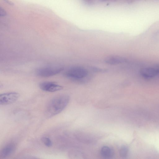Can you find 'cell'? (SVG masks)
I'll return each instance as SVG.
<instances>
[{
	"instance_id": "cell-4",
	"label": "cell",
	"mask_w": 159,
	"mask_h": 159,
	"mask_svg": "<svg viewBox=\"0 0 159 159\" xmlns=\"http://www.w3.org/2000/svg\"><path fill=\"white\" fill-rule=\"evenodd\" d=\"M20 97L18 93L11 92L5 93L0 95V104L6 105L14 103Z\"/></svg>"
},
{
	"instance_id": "cell-10",
	"label": "cell",
	"mask_w": 159,
	"mask_h": 159,
	"mask_svg": "<svg viewBox=\"0 0 159 159\" xmlns=\"http://www.w3.org/2000/svg\"><path fill=\"white\" fill-rule=\"evenodd\" d=\"M41 141L43 144L48 147H51L52 145V141L51 139L47 137H43L41 139Z\"/></svg>"
},
{
	"instance_id": "cell-3",
	"label": "cell",
	"mask_w": 159,
	"mask_h": 159,
	"mask_svg": "<svg viewBox=\"0 0 159 159\" xmlns=\"http://www.w3.org/2000/svg\"><path fill=\"white\" fill-rule=\"evenodd\" d=\"M88 72L85 68L80 67H74L67 70L64 75L67 78L77 80L84 78L87 76Z\"/></svg>"
},
{
	"instance_id": "cell-13",
	"label": "cell",
	"mask_w": 159,
	"mask_h": 159,
	"mask_svg": "<svg viewBox=\"0 0 159 159\" xmlns=\"http://www.w3.org/2000/svg\"><path fill=\"white\" fill-rule=\"evenodd\" d=\"M0 16H4L6 15V13L5 11L3 9H2L1 8H0Z\"/></svg>"
},
{
	"instance_id": "cell-8",
	"label": "cell",
	"mask_w": 159,
	"mask_h": 159,
	"mask_svg": "<svg viewBox=\"0 0 159 159\" xmlns=\"http://www.w3.org/2000/svg\"><path fill=\"white\" fill-rule=\"evenodd\" d=\"M140 74L143 77L146 79L153 78L159 74L156 67L143 68L140 71Z\"/></svg>"
},
{
	"instance_id": "cell-12",
	"label": "cell",
	"mask_w": 159,
	"mask_h": 159,
	"mask_svg": "<svg viewBox=\"0 0 159 159\" xmlns=\"http://www.w3.org/2000/svg\"><path fill=\"white\" fill-rule=\"evenodd\" d=\"M93 69L96 72H103V73L104 72H106L107 71V70L106 69H101V68H93Z\"/></svg>"
},
{
	"instance_id": "cell-5",
	"label": "cell",
	"mask_w": 159,
	"mask_h": 159,
	"mask_svg": "<svg viewBox=\"0 0 159 159\" xmlns=\"http://www.w3.org/2000/svg\"><path fill=\"white\" fill-rule=\"evenodd\" d=\"M39 87L41 90L48 92H53L63 90V86L53 81H44L40 83Z\"/></svg>"
},
{
	"instance_id": "cell-7",
	"label": "cell",
	"mask_w": 159,
	"mask_h": 159,
	"mask_svg": "<svg viewBox=\"0 0 159 159\" xmlns=\"http://www.w3.org/2000/svg\"><path fill=\"white\" fill-rule=\"evenodd\" d=\"M126 61L124 57L116 55L108 56L105 60V62L107 64L113 65L122 64Z\"/></svg>"
},
{
	"instance_id": "cell-14",
	"label": "cell",
	"mask_w": 159,
	"mask_h": 159,
	"mask_svg": "<svg viewBox=\"0 0 159 159\" xmlns=\"http://www.w3.org/2000/svg\"><path fill=\"white\" fill-rule=\"evenodd\" d=\"M3 0L5 1V2H6L7 3H8V4L11 5H13V3L10 2L8 0Z\"/></svg>"
},
{
	"instance_id": "cell-1",
	"label": "cell",
	"mask_w": 159,
	"mask_h": 159,
	"mask_svg": "<svg viewBox=\"0 0 159 159\" xmlns=\"http://www.w3.org/2000/svg\"><path fill=\"white\" fill-rule=\"evenodd\" d=\"M70 97L67 95H58L49 101L46 106L45 114L50 118L60 113L67 107L69 103Z\"/></svg>"
},
{
	"instance_id": "cell-15",
	"label": "cell",
	"mask_w": 159,
	"mask_h": 159,
	"mask_svg": "<svg viewBox=\"0 0 159 159\" xmlns=\"http://www.w3.org/2000/svg\"><path fill=\"white\" fill-rule=\"evenodd\" d=\"M157 69L158 72L159 74V66L157 67Z\"/></svg>"
},
{
	"instance_id": "cell-11",
	"label": "cell",
	"mask_w": 159,
	"mask_h": 159,
	"mask_svg": "<svg viewBox=\"0 0 159 159\" xmlns=\"http://www.w3.org/2000/svg\"><path fill=\"white\" fill-rule=\"evenodd\" d=\"M128 149L125 146L122 147L119 151V154L121 157L124 158L126 157L128 154Z\"/></svg>"
},
{
	"instance_id": "cell-9",
	"label": "cell",
	"mask_w": 159,
	"mask_h": 159,
	"mask_svg": "<svg viewBox=\"0 0 159 159\" xmlns=\"http://www.w3.org/2000/svg\"><path fill=\"white\" fill-rule=\"evenodd\" d=\"M101 154L104 158L111 159L114 156V153L112 149L109 147L104 146L101 148Z\"/></svg>"
},
{
	"instance_id": "cell-6",
	"label": "cell",
	"mask_w": 159,
	"mask_h": 159,
	"mask_svg": "<svg viewBox=\"0 0 159 159\" xmlns=\"http://www.w3.org/2000/svg\"><path fill=\"white\" fill-rule=\"evenodd\" d=\"M16 149V145L14 143L11 142L3 147L0 152V156L2 158L9 157L14 153Z\"/></svg>"
},
{
	"instance_id": "cell-2",
	"label": "cell",
	"mask_w": 159,
	"mask_h": 159,
	"mask_svg": "<svg viewBox=\"0 0 159 159\" xmlns=\"http://www.w3.org/2000/svg\"><path fill=\"white\" fill-rule=\"evenodd\" d=\"M64 69V67L60 65L45 66L37 68L35 73L38 76L46 78L56 75L60 73Z\"/></svg>"
}]
</instances>
